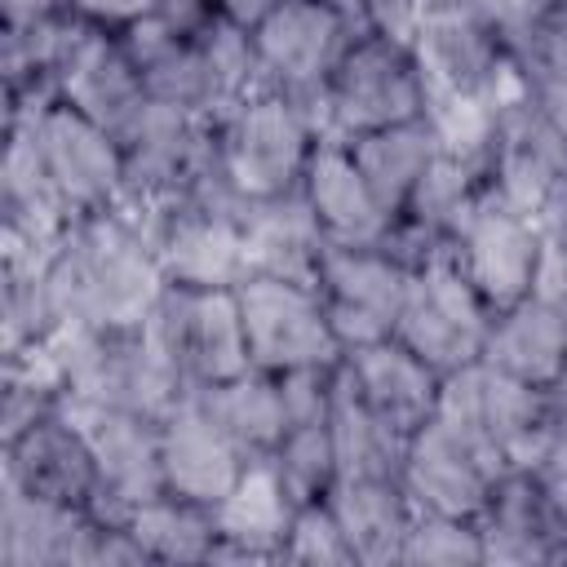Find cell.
<instances>
[{"mask_svg": "<svg viewBox=\"0 0 567 567\" xmlns=\"http://www.w3.org/2000/svg\"><path fill=\"white\" fill-rule=\"evenodd\" d=\"M93 447L97 461V496L89 514L97 523H128V514L164 492V456H159V421L124 408H66Z\"/></svg>", "mask_w": 567, "mask_h": 567, "instance_id": "12", "label": "cell"}, {"mask_svg": "<svg viewBox=\"0 0 567 567\" xmlns=\"http://www.w3.org/2000/svg\"><path fill=\"white\" fill-rule=\"evenodd\" d=\"M328 430L337 447V478H399L408 434H399L354 385L346 359L337 363Z\"/></svg>", "mask_w": 567, "mask_h": 567, "instance_id": "30", "label": "cell"}, {"mask_svg": "<svg viewBox=\"0 0 567 567\" xmlns=\"http://www.w3.org/2000/svg\"><path fill=\"white\" fill-rule=\"evenodd\" d=\"M239 315L248 337V359L261 372H288L306 363H341V346L328 328V310L319 288L248 275L239 288Z\"/></svg>", "mask_w": 567, "mask_h": 567, "instance_id": "10", "label": "cell"}, {"mask_svg": "<svg viewBox=\"0 0 567 567\" xmlns=\"http://www.w3.org/2000/svg\"><path fill=\"white\" fill-rule=\"evenodd\" d=\"M58 102L84 111L89 120H97L115 137H124L137 124V115L151 106V93H146V80L137 71V62L128 58L120 31L102 27L84 44V53L58 80Z\"/></svg>", "mask_w": 567, "mask_h": 567, "instance_id": "25", "label": "cell"}, {"mask_svg": "<svg viewBox=\"0 0 567 567\" xmlns=\"http://www.w3.org/2000/svg\"><path fill=\"white\" fill-rule=\"evenodd\" d=\"M509 71L518 84V97L567 124V0H558L523 40L509 49Z\"/></svg>", "mask_w": 567, "mask_h": 567, "instance_id": "34", "label": "cell"}, {"mask_svg": "<svg viewBox=\"0 0 567 567\" xmlns=\"http://www.w3.org/2000/svg\"><path fill=\"white\" fill-rule=\"evenodd\" d=\"M71 226L66 204L58 199L49 168L40 159L35 133L27 120H4V159H0V248H53Z\"/></svg>", "mask_w": 567, "mask_h": 567, "instance_id": "22", "label": "cell"}, {"mask_svg": "<svg viewBox=\"0 0 567 567\" xmlns=\"http://www.w3.org/2000/svg\"><path fill=\"white\" fill-rule=\"evenodd\" d=\"M478 399H483V421H487V434L505 470H532L545 456V447L563 434L554 425L545 385H532V381H518L509 372L478 363Z\"/></svg>", "mask_w": 567, "mask_h": 567, "instance_id": "29", "label": "cell"}, {"mask_svg": "<svg viewBox=\"0 0 567 567\" xmlns=\"http://www.w3.org/2000/svg\"><path fill=\"white\" fill-rule=\"evenodd\" d=\"M363 18L337 0H279L252 27L261 89L288 93L319 120L323 89L346 58V49L363 35ZM323 133V128H319Z\"/></svg>", "mask_w": 567, "mask_h": 567, "instance_id": "3", "label": "cell"}, {"mask_svg": "<svg viewBox=\"0 0 567 567\" xmlns=\"http://www.w3.org/2000/svg\"><path fill=\"white\" fill-rule=\"evenodd\" d=\"M532 478L540 483V492H545L554 518H558L563 532H567V434H558V439L545 447V456L532 465Z\"/></svg>", "mask_w": 567, "mask_h": 567, "instance_id": "42", "label": "cell"}, {"mask_svg": "<svg viewBox=\"0 0 567 567\" xmlns=\"http://www.w3.org/2000/svg\"><path fill=\"white\" fill-rule=\"evenodd\" d=\"M478 22H487L496 31V40L509 49L514 40H523L558 0H461Z\"/></svg>", "mask_w": 567, "mask_h": 567, "instance_id": "41", "label": "cell"}, {"mask_svg": "<svg viewBox=\"0 0 567 567\" xmlns=\"http://www.w3.org/2000/svg\"><path fill=\"white\" fill-rule=\"evenodd\" d=\"M239 208L244 199L221 190L186 199L142 226L173 288H239L248 279Z\"/></svg>", "mask_w": 567, "mask_h": 567, "instance_id": "8", "label": "cell"}, {"mask_svg": "<svg viewBox=\"0 0 567 567\" xmlns=\"http://www.w3.org/2000/svg\"><path fill=\"white\" fill-rule=\"evenodd\" d=\"M199 403L239 443V452L248 461L270 456L279 447L284 430H288L279 381H275V372H261V368H248V372H239L230 381H217V385H204Z\"/></svg>", "mask_w": 567, "mask_h": 567, "instance_id": "32", "label": "cell"}, {"mask_svg": "<svg viewBox=\"0 0 567 567\" xmlns=\"http://www.w3.org/2000/svg\"><path fill=\"white\" fill-rule=\"evenodd\" d=\"M496 478H501V470L492 461H483L474 447H465L456 434H447L434 416L408 434L399 483L416 509L478 518Z\"/></svg>", "mask_w": 567, "mask_h": 567, "instance_id": "17", "label": "cell"}, {"mask_svg": "<svg viewBox=\"0 0 567 567\" xmlns=\"http://www.w3.org/2000/svg\"><path fill=\"white\" fill-rule=\"evenodd\" d=\"M284 563H301V567H359L337 514L328 501H310L297 505L292 527H288V545H284Z\"/></svg>", "mask_w": 567, "mask_h": 567, "instance_id": "38", "label": "cell"}, {"mask_svg": "<svg viewBox=\"0 0 567 567\" xmlns=\"http://www.w3.org/2000/svg\"><path fill=\"white\" fill-rule=\"evenodd\" d=\"M239 230H244L248 275H270V279H292V284L319 288L328 235H323L306 190H288V195H270V199H244Z\"/></svg>", "mask_w": 567, "mask_h": 567, "instance_id": "21", "label": "cell"}, {"mask_svg": "<svg viewBox=\"0 0 567 567\" xmlns=\"http://www.w3.org/2000/svg\"><path fill=\"white\" fill-rule=\"evenodd\" d=\"M337 4H346V9H354V13H359V0H337Z\"/></svg>", "mask_w": 567, "mask_h": 567, "instance_id": "47", "label": "cell"}, {"mask_svg": "<svg viewBox=\"0 0 567 567\" xmlns=\"http://www.w3.org/2000/svg\"><path fill=\"white\" fill-rule=\"evenodd\" d=\"M487 190L532 221L567 195V124L532 106L527 97H509L501 106L496 151L487 164Z\"/></svg>", "mask_w": 567, "mask_h": 567, "instance_id": "13", "label": "cell"}, {"mask_svg": "<svg viewBox=\"0 0 567 567\" xmlns=\"http://www.w3.org/2000/svg\"><path fill=\"white\" fill-rule=\"evenodd\" d=\"M146 328L173 354L190 390L230 381L252 368L235 288H173L168 284Z\"/></svg>", "mask_w": 567, "mask_h": 567, "instance_id": "7", "label": "cell"}, {"mask_svg": "<svg viewBox=\"0 0 567 567\" xmlns=\"http://www.w3.org/2000/svg\"><path fill=\"white\" fill-rule=\"evenodd\" d=\"M412 270L381 244H328L319 266V297L341 354L394 332Z\"/></svg>", "mask_w": 567, "mask_h": 567, "instance_id": "9", "label": "cell"}, {"mask_svg": "<svg viewBox=\"0 0 567 567\" xmlns=\"http://www.w3.org/2000/svg\"><path fill=\"white\" fill-rule=\"evenodd\" d=\"M439 9V0H359V18L368 31L385 35V40H399L412 49L421 22Z\"/></svg>", "mask_w": 567, "mask_h": 567, "instance_id": "40", "label": "cell"}, {"mask_svg": "<svg viewBox=\"0 0 567 567\" xmlns=\"http://www.w3.org/2000/svg\"><path fill=\"white\" fill-rule=\"evenodd\" d=\"M328 505L359 558V567H390L403 558V540L412 527V496L399 478H337Z\"/></svg>", "mask_w": 567, "mask_h": 567, "instance_id": "28", "label": "cell"}, {"mask_svg": "<svg viewBox=\"0 0 567 567\" xmlns=\"http://www.w3.org/2000/svg\"><path fill=\"white\" fill-rule=\"evenodd\" d=\"M4 120H27L40 146V159L49 168V182L58 199L66 204L71 221L84 213H102L120 204L124 190V142L89 120L84 111L66 102H44L35 111H18Z\"/></svg>", "mask_w": 567, "mask_h": 567, "instance_id": "6", "label": "cell"}, {"mask_svg": "<svg viewBox=\"0 0 567 567\" xmlns=\"http://www.w3.org/2000/svg\"><path fill=\"white\" fill-rule=\"evenodd\" d=\"M44 270L62 328H142L168 288L151 235L124 208L75 217L53 244Z\"/></svg>", "mask_w": 567, "mask_h": 567, "instance_id": "1", "label": "cell"}, {"mask_svg": "<svg viewBox=\"0 0 567 567\" xmlns=\"http://www.w3.org/2000/svg\"><path fill=\"white\" fill-rule=\"evenodd\" d=\"M292 514H297V501L284 492L270 456L248 461L235 487L213 505L217 545L208 567L213 563H284Z\"/></svg>", "mask_w": 567, "mask_h": 567, "instance_id": "19", "label": "cell"}, {"mask_svg": "<svg viewBox=\"0 0 567 567\" xmlns=\"http://www.w3.org/2000/svg\"><path fill=\"white\" fill-rule=\"evenodd\" d=\"M159 456H164V492L199 501L208 509L235 487V478L248 465L239 443L208 416L199 394L182 399L159 421Z\"/></svg>", "mask_w": 567, "mask_h": 567, "instance_id": "18", "label": "cell"}, {"mask_svg": "<svg viewBox=\"0 0 567 567\" xmlns=\"http://www.w3.org/2000/svg\"><path fill=\"white\" fill-rule=\"evenodd\" d=\"M319 142V120L275 89H257L217 115V159L239 199L301 190Z\"/></svg>", "mask_w": 567, "mask_h": 567, "instance_id": "2", "label": "cell"}, {"mask_svg": "<svg viewBox=\"0 0 567 567\" xmlns=\"http://www.w3.org/2000/svg\"><path fill=\"white\" fill-rule=\"evenodd\" d=\"M478 363L532 385H554L567 372V310L540 297H523L496 310Z\"/></svg>", "mask_w": 567, "mask_h": 567, "instance_id": "26", "label": "cell"}, {"mask_svg": "<svg viewBox=\"0 0 567 567\" xmlns=\"http://www.w3.org/2000/svg\"><path fill=\"white\" fill-rule=\"evenodd\" d=\"M102 527L84 505L0 483V567H97Z\"/></svg>", "mask_w": 567, "mask_h": 567, "instance_id": "16", "label": "cell"}, {"mask_svg": "<svg viewBox=\"0 0 567 567\" xmlns=\"http://www.w3.org/2000/svg\"><path fill=\"white\" fill-rule=\"evenodd\" d=\"M412 58L421 66L425 97L461 93V97L509 102L518 93L505 44L461 0H439V9L421 22V31L412 40Z\"/></svg>", "mask_w": 567, "mask_h": 567, "instance_id": "11", "label": "cell"}, {"mask_svg": "<svg viewBox=\"0 0 567 567\" xmlns=\"http://www.w3.org/2000/svg\"><path fill=\"white\" fill-rule=\"evenodd\" d=\"M301 190L328 235V244H381L390 235V213L359 173L346 142L323 137L310 155V168L301 177Z\"/></svg>", "mask_w": 567, "mask_h": 567, "instance_id": "24", "label": "cell"}, {"mask_svg": "<svg viewBox=\"0 0 567 567\" xmlns=\"http://www.w3.org/2000/svg\"><path fill=\"white\" fill-rule=\"evenodd\" d=\"M399 563L403 567H483L478 518H452V514L416 509Z\"/></svg>", "mask_w": 567, "mask_h": 567, "instance_id": "37", "label": "cell"}, {"mask_svg": "<svg viewBox=\"0 0 567 567\" xmlns=\"http://www.w3.org/2000/svg\"><path fill=\"white\" fill-rule=\"evenodd\" d=\"M501 106L492 97H461V93H430L425 97V120L434 128V142L443 155L461 159L487 182V164L496 151V128H501Z\"/></svg>", "mask_w": 567, "mask_h": 567, "instance_id": "35", "label": "cell"}, {"mask_svg": "<svg viewBox=\"0 0 567 567\" xmlns=\"http://www.w3.org/2000/svg\"><path fill=\"white\" fill-rule=\"evenodd\" d=\"M128 532L137 536V545L146 549L151 563H168V567H190V563H208L213 545H217V518L208 505L159 492L151 501H142L128 514Z\"/></svg>", "mask_w": 567, "mask_h": 567, "instance_id": "33", "label": "cell"}, {"mask_svg": "<svg viewBox=\"0 0 567 567\" xmlns=\"http://www.w3.org/2000/svg\"><path fill=\"white\" fill-rule=\"evenodd\" d=\"M545 394H549V412H554V425L567 434V372H563L554 385H545Z\"/></svg>", "mask_w": 567, "mask_h": 567, "instance_id": "46", "label": "cell"}, {"mask_svg": "<svg viewBox=\"0 0 567 567\" xmlns=\"http://www.w3.org/2000/svg\"><path fill=\"white\" fill-rule=\"evenodd\" d=\"M275 381H279V399H284V416H288V425L328 421L332 385H337V363L288 368V372H275Z\"/></svg>", "mask_w": 567, "mask_h": 567, "instance_id": "39", "label": "cell"}, {"mask_svg": "<svg viewBox=\"0 0 567 567\" xmlns=\"http://www.w3.org/2000/svg\"><path fill=\"white\" fill-rule=\"evenodd\" d=\"M536 252H540V226L527 213L496 199L492 190H483L478 208L470 213V221L452 244L456 266L470 275L478 297L492 306V315L532 297Z\"/></svg>", "mask_w": 567, "mask_h": 567, "instance_id": "14", "label": "cell"}, {"mask_svg": "<svg viewBox=\"0 0 567 567\" xmlns=\"http://www.w3.org/2000/svg\"><path fill=\"white\" fill-rule=\"evenodd\" d=\"M270 465H275L284 492L297 505L328 501V492L337 487V447H332L328 421L288 425L284 439H279V447L270 452Z\"/></svg>", "mask_w": 567, "mask_h": 567, "instance_id": "36", "label": "cell"}, {"mask_svg": "<svg viewBox=\"0 0 567 567\" xmlns=\"http://www.w3.org/2000/svg\"><path fill=\"white\" fill-rule=\"evenodd\" d=\"M221 18H230V22H239V27H257L266 13H270V4H279V0H208Z\"/></svg>", "mask_w": 567, "mask_h": 567, "instance_id": "45", "label": "cell"}, {"mask_svg": "<svg viewBox=\"0 0 567 567\" xmlns=\"http://www.w3.org/2000/svg\"><path fill=\"white\" fill-rule=\"evenodd\" d=\"M483 563L492 567H536L567 563V532L554 518L532 470H505L478 514Z\"/></svg>", "mask_w": 567, "mask_h": 567, "instance_id": "20", "label": "cell"}, {"mask_svg": "<svg viewBox=\"0 0 567 567\" xmlns=\"http://www.w3.org/2000/svg\"><path fill=\"white\" fill-rule=\"evenodd\" d=\"M71 4L84 18H93L97 27H106V31H124V27H133V22H142V18L164 9V0H71Z\"/></svg>", "mask_w": 567, "mask_h": 567, "instance_id": "43", "label": "cell"}, {"mask_svg": "<svg viewBox=\"0 0 567 567\" xmlns=\"http://www.w3.org/2000/svg\"><path fill=\"white\" fill-rule=\"evenodd\" d=\"M359 173L368 177V186L377 190V199L385 204L390 217H399V208L408 204V195L416 190V182L425 177V168L439 155L434 128L430 120H408V124H390L377 133H363L354 142H346Z\"/></svg>", "mask_w": 567, "mask_h": 567, "instance_id": "31", "label": "cell"}, {"mask_svg": "<svg viewBox=\"0 0 567 567\" xmlns=\"http://www.w3.org/2000/svg\"><path fill=\"white\" fill-rule=\"evenodd\" d=\"M0 483H13L31 496H49L62 505H93L97 496V461L84 425L58 408L27 425L22 434L0 443Z\"/></svg>", "mask_w": 567, "mask_h": 567, "instance_id": "15", "label": "cell"}, {"mask_svg": "<svg viewBox=\"0 0 567 567\" xmlns=\"http://www.w3.org/2000/svg\"><path fill=\"white\" fill-rule=\"evenodd\" d=\"M425 115V80L408 44L363 31L337 62L323 102L319 128L332 142H354L363 133L408 124Z\"/></svg>", "mask_w": 567, "mask_h": 567, "instance_id": "4", "label": "cell"}, {"mask_svg": "<svg viewBox=\"0 0 567 567\" xmlns=\"http://www.w3.org/2000/svg\"><path fill=\"white\" fill-rule=\"evenodd\" d=\"M346 368H350L359 394H363L399 434H412L416 425H425V421L434 416L443 372H434L425 359H416L403 341L381 337V341H372V346H363V350H350V354H346Z\"/></svg>", "mask_w": 567, "mask_h": 567, "instance_id": "27", "label": "cell"}, {"mask_svg": "<svg viewBox=\"0 0 567 567\" xmlns=\"http://www.w3.org/2000/svg\"><path fill=\"white\" fill-rule=\"evenodd\" d=\"M120 40H124L128 58L137 62L151 102L199 111V115H221V97H217V84H213V71L204 62L195 31H182L164 13H151L133 27H124Z\"/></svg>", "mask_w": 567, "mask_h": 567, "instance_id": "23", "label": "cell"}, {"mask_svg": "<svg viewBox=\"0 0 567 567\" xmlns=\"http://www.w3.org/2000/svg\"><path fill=\"white\" fill-rule=\"evenodd\" d=\"M71 9V0H0V31H18V27H31L40 18H53Z\"/></svg>", "mask_w": 567, "mask_h": 567, "instance_id": "44", "label": "cell"}, {"mask_svg": "<svg viewBox=\"0 0 567 567\" xmlns=\"http://www.w3.org/2000/svg\"><path fill=\"white\" fill-rule=\"evenodd\" d=\"M487 323H492V306L478 297V288L470 284V275L456 266L447 248L430 257L421 270H412V284L390 337L447 377L483 359Z\"/></svg>", "mask_w": 567, "mask_h": 567, "instance_id": "5", "label": "cell"}]
</instances>
